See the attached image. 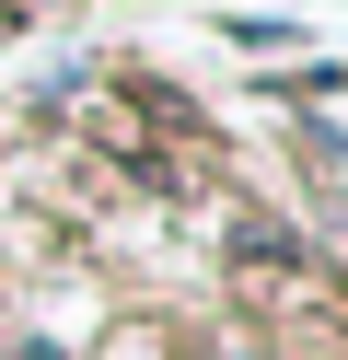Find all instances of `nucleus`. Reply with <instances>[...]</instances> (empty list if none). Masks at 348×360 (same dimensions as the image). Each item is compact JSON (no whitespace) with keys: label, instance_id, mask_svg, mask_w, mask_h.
Wrapping results in <instances>:
<instances>
[{"label":"nucleus","instance_id":"obj_1","mask_svg":"<svg viewBox=\"0 0 348 360\" xmlns=\"http://www.w3.org/2000/svg\"><path fill=\"white\" fill-rule=\"evenodd\" d=\"M186 360H244V349H186Z\"/></svg>","mask_w":348,"mask_h":360}]
</instances>
